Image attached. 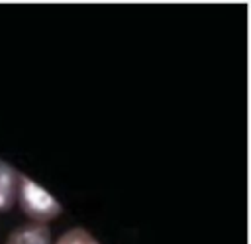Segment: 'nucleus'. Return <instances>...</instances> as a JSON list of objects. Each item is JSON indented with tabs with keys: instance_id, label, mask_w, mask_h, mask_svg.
<instances>
[{
	"instance_id": "f03ea898",
	"label": "nucleus",
	"mask_w": 251,
	"mask_h": 244,
	"mask_svg": "<svg viewBox=\"0 0 251 244\" xmlns=\"http://www.w3.org/2000/svg\"><path fill=\"white\" fill-rule=\"evenodd\" d=\"M6 244H51V232L47 226L43 224H24L20 228H16Z\"/></svg>"
},
{
	"instance_id": "20e7f679",
	"label": "nucleus",
	"mask_w": 251,
	"mask_h": 244,
	"mask_svg": "<svg viewBox=\"0 0 251 244\" xmlns=\"http://www.w3.org/2000/svg\"><path fill=\"white\" fill-rule=\"evenodd\" d=\"M57 244H98V240H94L84 228H71L57 240Z\"/></svg>"
},
{
	"instance_id": "7ed1b4c3",
	"label": "nucleus",
	"mask_w": 251,
	"mask_h": 244,
	"mask_svg": "<svg viewBox=\"0 0 251 244\" xmlns=\"http://www.w3.org/2000/svg\"><path fill=\"white\" fill-rule=\"evenodd\" d=\"M18 177L20 173H16L6 161H0V211H8L18 195Z\"/></svg>"
},
{
	"instance_id": "f257e3e1",
	"label": "nucleus",
	"mask_w": 251,
	"mask_h": 244,
	"mask_svg": "<svg viewBox=\"0 0 251 244\" xmlns=\"http://www.w3.org/2000/svg\"><path fill=\"white\" fill-rule=\"evenodd\" d=\"M18 197L22 211L37 224L53 220L61 213V205L57 203V199L51 193H47L43 187H39L33 179L22 173L18 177Z\"/></svg>"
}]
</instances>
